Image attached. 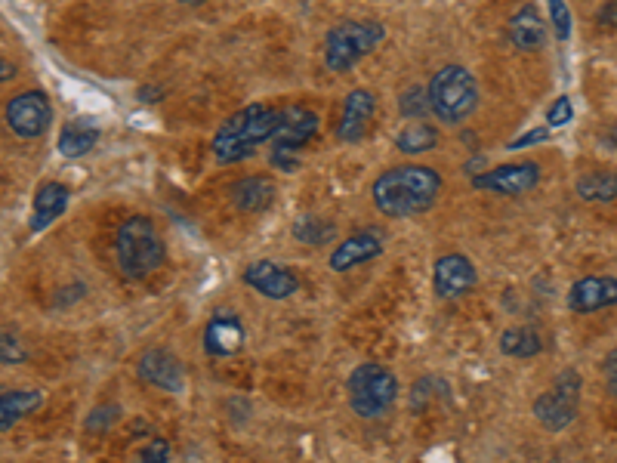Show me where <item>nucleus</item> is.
<instances>
[{"instance_id":"nucleus-1","label":"nucleus","mask_w":617,"mask_h":463,"mask_svg":"<svg viewBox=\"0 0 617 463\" xmlns=\"http://www.w3.org/2000/svg\"><path fill=\"white\" fill-rule=\"evenodd\" d=\"M442 195V173L426 164H398L383 170L374 186L371 198L383 217L408 220L432 210Z\"/></svg>"},{"instance_id":"nucleus-2","label":"nucleus","mask_w":617,"mask_h":463,"mask_svg":"<svg viewBox=\"0 0 617 463\" xmlns=\"http://www.w3.org/2000/svg\"><path fill=\"white\" fill-rule=\"evenodd\" d=\"M278 121H281V109H269V105H244L241 112H235L229 121L220 124V130L213 133V139H210L213 158L220 164L247 161L260 146L272 142Z\"/></svg>"},{"instance_id":"nucleus-3","label":"nucleus","mask_w":617,"mask_h":463,"mask_svg":"<svg viewBox=\"0 0 617 463\" xmlns=\"http://www.w3.org/2000/svg\"><path fill=\"white\" fill-rule=\"evenodd\" d=\"M167 260V244L152 217H130L115 235V263L127 281H142Z\"/></svg>"},{"instance_id":"nucleus-4","label":"nucleus","mask_w":617,"mask_h":463,"mask_svg":"<svg viewBox=\"0 0 617 463\" xmlns=\"http://www.w3.org/2000/svg\"><path fill=\"white\" fill-rule=\"evenodd\" d=\"M426 90H429L432 115L442 124L457 127L479 109V84L473 78V71L463 65H445L442 71H435V78Z\"/></svg>"},{"instance_id":"nucleus-5","label":"nucleus","mask_w":617,"mask_h":463,"mask_svg":"<svg viewBox=\"0 0 617 463\" xmlns=\"http://www.w3.org/2000/svg\"><path fill=\"white\" fill-rule=\"evenodd\" d=\"M386 41V28L380 22H340L328 31L324 41V65L331 71H349L368 53H374Z\"/></svg>"},{"instance_id":"nucleus-6","label":"nucleus","mask_w":617,"mask_h":463,"mask_svg":"<svg viewBox=\"0 0 617 463\" xmlns=\"http://www.w3.org/2000/svg\"><path fill=\"white\" fill-rule=\"evenodd\" d=\"M349 405L358 417L365 420H380L383 414L392 411L395 399H398V380L389 368L377 365V362H365L358 365L349 374Z\"/></svg>"},{"instance_id":"nucleus-7","label":"nucleus","mask_w":617,"mask_h":463,"mask_svg":"<svg viewBox=\"0 0 617 463\" xmlns=\"http://www.w3.org/2000/svg\"><path fill=\"white\" fill-rule=\"evenodd\" d=\"M580 393H584V377H580L574 368H565L553 377V386L547 393H540L531 405L537 423L550 433H562L577 420V405H580Z\"/></svg>"},{"instance_id":"nucleus-8","label":"nucleus","mask_w":617,"mask_h":463,"mask_svg":"<svg viewBox=\"0 0 617 463\" xmlns=\"http://www.w3.org/2000/svg\"><path fill=\"white\" fill-rule=\"evenodd\" d=\"M318 124H321L318 115L312 109H306V105H287V109H281V121H278V130L272 136V164L284 167V170H294L297 161H290V158L315 139Z\"/></svg>"},{"instance_id":"nucleus-9","label":"nucleus","mask_w":617,"mask_h":463,"mask_svg":"<svg viewBox=\"0 0 617 463\" xmlns=\"http://www.w3.org/2000/svg\"><path fill=\"white\" fill-rule=\"evenodd\" d=\"M7 124L16 136L22 139H38L50 130L53 124V105L47 93L41 90H25L7 102Z\"/></svg>"},{"instance_id":"nucleus-10","label":"nucleus","mask_w":617,"mask_h":463,"mask_svg":"<svg viewBox=\"0 0 617 463\" xmlns=\"http://www.w3.org/2000/svg\"><path fill=\"white\" fill-rule=\"evenodd\" d=\"M136 374L149 386L164 389V393H173V396L186 393V386H189V371L170 349H145L136 362Z\"/></svg>"},{"instance_id":"nucleus-11","label":"nucleus","mask_w":617,"mask_h":463,"mask_svg":"<svg viewBox=\"0 0 617 463\" xmlns=\"http://www.w3.org/2000/svg\"><path fill=\"white\" fill-rule=\"evenodd\" d=\"M540 183V164L537 161H519V164H500L494 170H485L473 176V186L479 192L494 195H525Z\"/></svg>"},{"instance_id":"nucleus-12","label":"nucleus","mask_w":617,"mask_h":463,"mask_svg":"<svg viewBox=\"0 0 617 463\" xmlns=\"http://www.w3.org/2000/svg\"><path fill=\"white\" fill-rule=\"evenodd\" d=\"M241 278H244V284H247L250 291H257L266 300H287V297H294L300 291L297 272L281 266V263H272V260L250 263Z\"/></svg>"},{"instance_id":"nucleus-13","label":"nucleus","mask_w":617,"mask_h":463,"mask_svg":"<svg viewBox=\"0 0 617 463\" xmlns=\"http://www.w3.org/2000/svg\"><path fill=\"white\" fill-rule=\"evenodd\" d=\"M479 272L473 266V260L463 254H445L435 260L432 266V288L442 300H457L463 294H469L476 288Z\"/></svg>"},{"instance_id":"nucleus-14","label":"nucleus","mask_w":617,"mask_h":463,"mask_svg":"<svg viewBox=\"0 0 617 463\" xmlns=\"http://www.w3.org/2000/svg\"><path fill=\"white\" fill-rule=\"evenodd\" d=\"M383 247H386V238L377 229H358L334 247V254L328 257V266L334 272H352L355 266H365V263L377 260L383 254Z\"/></svg>"},{"instance_id":"nucleus-15","label":"nucleus","mask_w":617,"mask_h":463,"mask_svg":"<svg viewBox=\"0 0 617 463\" xmlns=\"http://www.w3.org/2000/svg\"><path fill=\"white\" fill-rule=\"evenodd\" d=\"M617 306V278L614 275H584L571 284L568 309L580 315H593Z\"/></svg>"},{"instance_id":"nucleus-16","label":"nucleus","mask_w":617,"mask_h":463,"mask_svg":"<svg viewBox=\"0 0 617 463\" xmlns=\"http://www.w3.org/2000/svg\"><path fill=\"white\" fill-rule=\"evenodd\" d=\"M377 115V96L365 87H358L346 96L343 102V118H340V127H337V136L340 142H358L365 139L371 121Z\"/></svg>"},{"instance_id":"nucleus-17","label":"nucleus","mask_w":617,"mask_h":463,"mask_svg":"<svg viewBox=\"0 0 617 463\" xmlns=\"http://www.w3.org/2000/svg\"><path fill=\"white\" fill-rule=\"evenodd\" d=\"M244 346V325L235 315H216L204 328V352L213 359H232Z\"/></svg>"},{"instance_id":"nucleus-18","label":"nucleus","mask_w":617,"mask_h":463,"mask_svg":"<svg viewBox=\"0 0 617 463\" xmlns=\"http://www.w3.org/2000/svg\"><path fill=\"white\" fill-rule=\"evenodd\" d=\"M506 34H510L513 47L522 50V53H534V50H540L543 44H547V25H543V16L537 13L534 4H522L510 16Z\"/></svg>"},{"instance_id":"nucleus-19","label":"nucleus","mask_w":617,"mask_h":463,"mask_svg":"<svg viewBox=\"0 0 617 463\" xmlns=\"http://www.w3.org/2000/svg\"><path fill=\"white\" fill-rule=\"evenodd\" d=\"M68 207V189L62 183H44L38 192H34V207H31V223L28 229L38 235L47 226H53Z\"/></svg>"},{"instance_id":"nucleus-20","label":"nucleus","mask_w":617,"mask_h":463,"mask_svg":"<svg viewBox=\"0 0 617 463\" xmlns=\"http://www.w3.org/2000/svg\"><path fill=\"white\" fill-rule=\"evenodd\" d=\"M275 183L269 176H244V180L235 183L232 189V204L241 210V213H263L275 204Z\"/></svg>"},{"instance_id":"nucleus-21","label":"nucleus","mask_w":617,"mask_h":463,"mask_svg":"<svg viewBox=\"0 0 617 463\" xmlns=\"http://www.w3.org/2000/svg\"><path fill=\"white\" fill-rule=\"evenodd\" d=\"M44 405V393L38 389H0V433L13 430L28 414Z\"/></svg>"},{"instance_id":"nucleus-22","label":"nucleus","mask_w":617,"mask_h":463,"mask_svg":"<svg viewBox=\"0 0 617 463\" xmlns=\"http://www.w3.org/2000/svg\"><path fill=\"white\" fill-rule=\"evenodd\" d=\"M96 142H99V127H93L87 121H71L62 127V133L56 139V149L62 158H84Z\"/></svg>"},{"instance_id":"nucleus-23","label":"nucleus","mask_w":617,"mask_h":463,"mask_svg":"<svg viewBox=\"0 0 617 463\" xmlns=\"http://www.w3.org/2000/svg\"><path fill=\"white\" fill-rule=\"evenodd\" d=\"M574 192L590 204H608L617 198V173L614 170H590L577 176Z\"/></svg>"},{"instance_id":"nucleus-24","label":"nucleus","mask_w":617,"mask_h":463,"mask_svg":"<svg viewBox=\"0 0 617 463\" xmlns=\"http://www.w3.org/2000/svg\"><path fill=\"white\" fill-rule=\"evenodd\" d=\"M500 352L510 359H534L543 352V337L534 328H506L500 334Z\"/></svg>"},{"instance_id":"nucleus-25","label":"nucleus","mask_w":617,"mask_h":463,"mask_svg":"<svg viewBox=\"0 0 617 463\" xmlns=\"http://www.w3.org/2000/svg\"><path fill=\"white\" fill-rule=\"evenodd\" d=\"M435 146H439V130H435L432 124H408L398 130L395 136V149L402 155H423V152H432Z\"/></svg>"},{"instance_id":"nucleus-26","label":"nucleus","mask_w":617,"mask_h":463,"mask_svg":"<svg viewBox=\"0 0 617 463\" xmlns=\"http://www.w3.org/2000/svg\"><path fill=\"white\" fill-rule=\"evenodd\" d=\"M337 235V226L331 220L318 217V213H303V217L294 223V238L306 247H321L328 244Z\"/></svg>"},{"instance_id":"nucleus-27","label":"nucleus","mask_w":617,"mask_h":463,"mask_svg":"<svg viewBox=\"0 0 617 463\" xmlns=\"http://www.w3.org/2000/svg\"><path fill=\"white\" fill-rule=\"evenodd\" d=\"M398 109H402L405 118H423L432 112L429 105V90L426 87H408L402 96H398Z\"/></svg>"},{"instance_id":"nucleus-28","label":"nucleus","mask_w":617,"mask_h":463,"mask_svg":"<svg viewBox=\"0 0 617 463\" xmlns=\"http://www.w3.org/2000/svg\"><path fill=\"white\" fill-rule=\"evenodd\" d=\"M28 359V349L22 343V337L10 328L0 331V365H19Z\"/></svg>"},{"instance_id":"nucleus-29","label":"nucleus","mask_w":617,"mask_h":463,"mask_svg":"<svg viewBox=\"0 0 617 463\" xmlns=\"http://www.w3.org/2000/svg\"><path fill=\"white\" fill-rule=\"evenodd\" d=\"M118 417H121V408L112 402V405H96L90 414H87V420H84V426L90 433H105V430H112V426L118 423Z\"/></svg>"},{"instance_id":"nucleus-30","label":"nucleus","mask_w":617,"mask_h":463,"mask_svg":"<svg viewBox=\"0 0 617 463\" xmlns=\"http://www.w3.org/2000/svg\"><path fill=\"white\" fill-rule=\"evenodd\" d=\"M170 454H173V448H170L167 439H152L149 445H142L133 454L130 463H170Z\"/></svg>"},{"instance_id":"nucleus-31","label":"nucleus","mask_w":617,"mask_h":463,"mask_svg":"<svg viewBox=\"0 0 617 463\" xmlns=\"http://www.w3.org/2000/svg\"><path fill=\"white\" fill-rule=\"evenodd\" d=\"M547 4H550V19H553V28H556V38L568 41L571 38V16H568L565 0H547Z\"/></svg>"},{"instance_id":"nucleus-32","label":"nucleus","mask_w":617,"mask_h":463,"mask_svg":"<svg viewBox=\"0 0 617 463\" xmlns=\"http://www.w3.org/2000/svg\"><path fill=\"white\" fill-rule=\"evenodd\" d=\"M574 118V109H571V99L568 96H559L553 105H550V112H547V121L550 127H562Z\"/></svg>"},{"instance_id":"nucleus-33","label":"nucleus","mask_w":617,"mask_h":463,"mask_svg":"<svg viewBox=\"0 0 617 463\" xmlns=\"http://www.w3.org/2000/svg\"><path fill=\"white\" fill-rule=\"evenodd\" d=\"M547 139H550V133L543 130V127H537V130H528L525 136L513 139V142H510V149H525V146H534V142H547Z\"/></svg>"},{"instance_id":"nucleus-34","label":"nucleus","mask_w":617,"mask_h":463,"mask_svg":"<svg viewBox=\"0 0 617 463\" xmlns=\"http://www.w3.org/2000/svg\"><path fill=\"white\" fill-rule=\"evenodd\" d=\"M599 25H605V28H617V0H608V4L599 10Z\"/></svg>"},{"instance_id":"nucleus-35","label":"nucleus","mask_w":617,"mask_h":463,"mask_svg":"<svg viewBox=\"0 0 617 463\" xmlns=\"http://www.w3.org/2000/svg\"><path fill=\"white\" fill-rule=\"evenodd\" d=\"M78 297H84V284H71V288L68 291H59L56 294V303H71V300H78Z\"/></svg>"},{"instance_id":"nucleus-36","label":"nucleus","mask_w":617,"mask_h":463,"mask_svg":"<svg viewBox=\"0 0 617 463\" xmlns=\"http://www.w3.org/2000/svg\"><path fill=\"white\" fill-rule=\"evenodd\" d=\"M10 78H16V65H13L10 59H4V56H0V84H4V81H10Z\"/></svg>"},{"instance_id":"nucleus-37","label":"nucleus","mask_w":617,"mask_h":463,"mask_svg":"<svg viewBox=\"0 0 617 463\" xmlns=\"http://www.w3.org/2000/svg\"><path fill=\"white\" fill-rule=\"evenodd\" d=\"M602 371H605V377H608V374H617V349L605 355V362H602Z\"/></svg>"},{"instance_id":"nucleus-38","label":"nucleus","mask_w":617,"mask_h":463,"mask_svg":"<svg viewBox=\"0 0 617 463\" xmlns=\"http://www.w3.org/2000/svg\"><path fill=\"white\" fill-rule=\"evenodd\" d=\"M605 380H608V393H611V396L617 399V374H608Z\"/></svg>"},{"instance_id":"nucleus-39","label":"nucleus","mask_w":617,"mask_h":463,"mask_svg":"<svg viewBox=\"0 0 617 463\" xmlns=\"http://www.w3.org/2000/svg\"><path fill=\"white\" fill-rule=\"evenodd\" d=\"M179 4H186V7H201L204 0H179Z\"/></svg>"}]
</instances>
